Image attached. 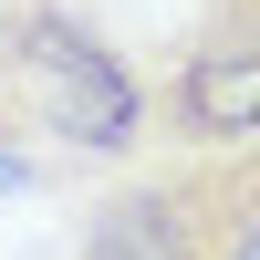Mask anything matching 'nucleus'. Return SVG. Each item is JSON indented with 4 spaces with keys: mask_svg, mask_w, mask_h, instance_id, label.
I'll list each match as a JSON object with an SVG mask.
<instances>
[{
    "mask_svg": "<svg viewBox=\"0 0 260 260\" xmlns=\"http://www.w3.org/2000/svg\"><path fill=\"white\" fill-rule=\"evenodd\" d=\"M156 104L136 62L94 31L83 0H0V136H42L62 156H136Z\"/></svg>",
    "mask_w": 260,
    "mask_h": 260,
    "instance_id": "f257e3e1",
    "label": "nucleus"
},
{
    "mask_svg": "<svg viewBox=\"0 0 260 260\" xmlns=\"http://www.w3.org/2000/svg\"><path fill=\"white\" fill-rule=\"evenodd\" d=\"M177 146H260V0H198L167 83Z\"/></svg>",
    "mask_w": 260,
    "mask_h": 260,
    "instance_id": "7ed1b4c3",
    "label": "nucleus"
},
{
    "mask_svg": "<svg viewBox=\"0 0 260 260\" xmlns=\"http://www.w3.org/2000/svg\"><path fill=\"white\" fill-rule=\"evenodd\" d=\"M0 187H31V156H21L11 136H0Z\"/></svg>",
    "mask_w": 260,
    "mask_h": 260,
    "instance_id": "20e7f679",
    "label": "nucleus"
},
{
    "mask_svg": "<svg viewBox=\"0 0 260 260\" xmlns=\"http://www.w3.org/2000/svg\"><path fill=\"white\" fill-rule=\"evenodd\" d=\"M73 260H260V146H177L94 198Z\"/></svg>",
    "mask_w": 260,
    "mask_h": 260,
    "instance_id": "f03ea898",
    "label": "nucleus"
}]
</instances>
